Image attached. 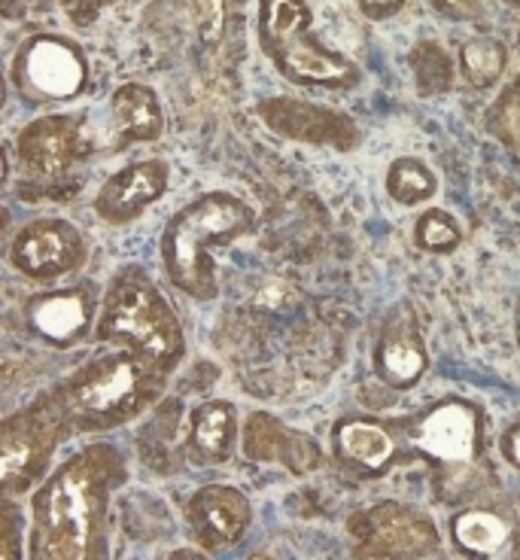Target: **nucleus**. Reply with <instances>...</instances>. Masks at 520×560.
Instances as JSON below:
<instances>
[{
  "mask_svg": "<svg viewBox=\"0 0 520 560\" xmlns=\"http://www.w3.org/2000/svg\"><path fill=\"white\" fill-rule=\"evenodd\" d=\"M338 460L363 472H383L395 457V439L378 420L347 418L335 427Z\"/></svg>",
  "mask_w": 520,
  "mask_h": 560,
  "instance_id": "6ab92c4d",
  "label": "nucleus"
},
{
  "mask_svg": "<svg viewBox=\"0 0 520 560\" xmlns=\"http://www.w3.org/2000/svg\"><path fill=\"white\" fill-rule=\"evenodd\" d=\"M238 442V411L225 399H208L192 411L189 448L198 463H225Z\"/></svg>",
  "mask_w": 520,
  "mask_h": 560,
  "instance_id": "aec40b11",
  "label": "nucleus"
},
{
  "mask_svg": "<svg viewBox=\"0 0 520 560\" xmlns=\"http://www.w3.org/2000/svg\"><path fill=\"white\" fill-rule=\"evenodd\" d=\"M356 7L368 22H387L402 13L409 7V0H356Z\"/></svg>",
  "mask_w": 520,
  "mask_h": 560,
  "instance_id": "c756f323",
  "label": "nucleus"
},
{
  "mask_svg": "<svg viewBox=\"0 0 520 560\" xmlns=\"http://www.w3.org/2000/svg\"><path fill=\"white\" fill-rule=\"evenodd\" d=\"M256 31L265 58L289 83L347 92L363 80L351 58L314 37L308 0H259Z\"/></svg>",
  "mask_w": 520,
  "mask_h": 560,
  "instance_id": "39448f33",
  "label": "nucleus"
},
{
  "mask_svg": "<svg viewBox=\"0 0 520 560\" xmlns=\"http://www.w3.org/2000/svg\"><path fill=\"white\" fill-rule=\"evenodd\" d=\"M506 7H515V10H520V0H503Z\"/></svg>",
  "mask_w": 520,
  "mask_h": 560,
  "instance_id": "72a5a7b5",
  "label": "nucleus"
},
{
  "mask_svg": "<svg viewBox=\"0 0 520 560\" xmlns=\"http://www.w3.org/2000/svg\"><path fill=\"white\" fill-rule=\"evenodd\" d=\"M409 439L441 469H469L484 448V411L469 399H438L411 420Z\"/></svg>",
  "mask_w": 520,
  "mask_h": 560,
  "instance_id": "6e6552de",
  "label": "nucleus"
},
{
  "mask_svg": "<svg viewBox=\"0 0 520 560\" xmlns=\"http://www.w3.org/2000/svg\"><path fill=\"white\" fill-rule=\"evenodd\" d=\"M92 336L134 353L162 378H170L186 357L180 317L141 266H126L113 275Z\"/></svg>",
  "mask_w": 520,
  "mask_h": 560,
  "instance_id": "7ed1b4c3",
  "label": "nucleus"
},
{
  "mask_svg": "<svg viewBox=\"0 0 520 560\" xmlns=\"http://www.w3.org/2000/svg\"><path fill=\"white\" fill-rule=\"evenodd\" d=\"M113 153L134 143H153L165 135V110L150 85L126 83L110 95Z\"/></svg>",
  "mask_w": 520,
  "mask_h": 560,
  "instance_id": "a211bd4d",
  "label": "nucleus"
},
{
  "mask_svg": "<svg viewBox=\"0 0 520 560\" xmlns=\"http://www.w3.org/2000/svg\"><path fill=\"white\" fill-rule=\"evenodd\" d=\"M484 122L493 138L520 153V73L496 95Z\"/></svg>",
  "mask_w": 520,
  "mask_h": 560,
  "instance_id": "a878e982",
  "label": "nucleus"
},
{
  "mask_svg": "<svg viewBox=\"0 0 520 560\" xmlns=\"http://www.w3.org/2000/svg\"><path fill=\"white\" fill-rule=\"evenodd\" d=\"M168 378L155 375L134 353L116 350L73 369L46 393L71 433L116 430L143 415L165 393Z\"/></svg>",
  "mask_w": 520,
  "mask_h": 560,
  "instance_id": "20e7f679",
  "label": "nucleus"
},
{
  "mask_svg": "<svg viewBox=\"0 0 520 560\" xmlns=\"http://www.w3.org/2000/svg\"><path fill=\"white\" fill-rule=\"evenodd\" d=\"M192 22L204 43L223 40L225 0H192Z\"/></svg>",
  "mask_w": 520,
  "mask_h": 560,
  "instance_id": "bb28decb",
  "label": "nucleus"
},
{
  "mask_svg": "<svg viewBox=\"0 0 520 560\" xmlns=\"http://www.w3.org/2000/svg\"><path fill=\"white\" fill-rule=\"evenodd\" d=\"M126 478L113 445H88L52 469L31 500L28 560H107L110 497Z\"/></svg>",
  "mask_w": 520,
  "mask_h": 560,
  "instance_id": "f257e3e1",
  "label": "nucleus"
},
{
  "mask_svg": "<svg viewBox=\"0 0 520 560\" xmlns=\"http://www.w3.org/2000/svg\"><path fill=\"white\" fill-rule=\"evenodd\" d=\"M351 536L356 555L368 560H423L441 546L433 521L402 503H378L356 512Z\"/></svg>",
  "mask_w": 520,
  "mask_h": 560,
  "instance_id": "1a4fd4ad",
  "label": "nucleus"
},
{
  "mask_svg": "<svg viewBox=\"0 0 520 560\" xmlns=\"http://www.w3.org/2000/svg\"><path fill=\"white\" fill-rule=\"evenodd\" d=\"M409 65L414 73V85L423 98L445 95L453 85V61H450L448 49L433 37H423L411 46Z\"/></svg>",
  "mask_w": 520,
  "mask_h": 560,
  "instance_id": "b1692460",
  "label": "nucleus"
},
{
  "mask_svg": "<svg viewBox=\"0 0 520 560\" xmlns=\"http://www.w3.org/2000/svg\"><path fill=\"white\" fill-rule=\"evenodd\" d=\"M453 539L457 546L475 555V558H493L508 546L511 527L503 515H496L491 509H465L453 518Z\"/></svg>",
  "mask_w": 520,
  "mask_h": 560,
  "instance_id": "412c9836",
  "label": "nucleus"
},
{
  "mask_svg": "<svg viewBox=\"0 0 520 560\" xmlns=\"http://www.w3.org/2000/svg\"><path fill=\"white\" fill-rule=\"evenodd\" d=\"M170 186V162L168 159H138L126 168H119L116 174L107 177V183L98 189L95 196V213L104 223L110 225H128L134 223L138 217H143V210L155 205L158 198L168 192Z\"/></svg>",
  "mask_w": 520,
  "mask_h": 560,
  "instance_id": "2eb2a0df",
  "label": "nucleus"
},
{
  "mask_svg": "<svg viewBox=\"0 0 520 560\" xmlns=\"http://www.w3.org/2000/svg\"><path fill=\"white\" fill-rule=\"evenodd\" d=\"M85 241L80 229L61 217H40L25 223L10 241L7 259L22 278L52 283L85 266Z\"/></svg>",
  "mask_w": 520,
  "mask_h": 560,
  "instance_id": "9b49d317",
  "label": "nucleus"
},
{
  "mask_svg": "<svg viewBox=\"0 0 520 560\" xmlns=\"http://www.w3.org/2000/svg\"><path fill=\"white\" fill-rule=\"evenodd\" d=\"M503 454L515 469H520V423L508 427L506 435H503Z\"/></svg>",
  "mask_w": 520,
  "mask_h": 560,
  "instance_id": "2f4dec72",
  "label": "nucleus"
},
{
  "mask_svg": "<svg viewBox=\"0 0 520 560\" xmlns=\"http://www.w3.org/2000/svg\"><path fill=\"white\" fill-rule=\"evenodd\" d=\"M414 244L423 253H453L463 244V229L448 210L426 208L414 223Z\"/></svg>",
  "mask_w": 520,
  "mask_h": 560,
  "instance_id": "393cba45",
  "label": "nucleus"
},
{
  "mask_svg": "<svg viewBox=\"0 0 520 560\" xmlns=\"http://www.w3.org/2000/svg\"><path fill=\"white\" fill-rule=\"evenodd\" d=\"M508 65L506 43L496 37H472L460 46V73L472 89H491L503 80Z\"/></svg>",
  "mask_w": 520,
  "mask_h": 560,
  "instance_id": "5701e85b",
  "label": "nucleus"
},
{
  "mask_svg": "<svg viewBox=\"0 0 520 560\" xmlns=\"http://www.w3.org/2000/svg\"><path fill=\"white\" fill-rule=\"evenodd\" d=\"M387 196L402 208L426 205L438 192V174L417 155H399L387 168Z\"/></svg>",
  "mask_w": 520,
  "mask_h": 560,
  "instance_id": "4be33fe9",
  "label": "nucleus"
},
{
  "mask_svg": "<svg viewBox=\"0 0 520 560\" xmlns=\"http://www.w3.org/2000/svg\"><path fill=\"white\" fill-rule=\"evenodd\" d=\"M256 229V213L232 192H204L177 210L162 232V266L168 280L196 302L220 295L213 247H228Z\"/></svg>",
  "mask_w": 520,
  "mask_h": 560,
  "instance_id": "f03ea898",
  "label": "nucleus"
},
{
  "mask_svg": "<svg viewBox=\"0 0 520 560\" xmlns=\"http://www.w3.org/2000/svg\"><path fill=\"white\" fill-rule=\"evenodd\" d=\"M10 80L28 104H64L85 92L88 58L61 34H34L19 46Z\"/></svg>",
  "mask_w": 520,
  "mask_h": 560,
  "instance_id": "0eeeda50",
  "label": "nucleus"
},
{
  "mask_svg": "<svg viewBox=\"0 0 520 560\" xmlns=\"http://www.w3.org/2000/svg\"><path fill=\"white\" fill-rule=\"evenodd\" d=\"M256 110L274 135L286 140H298V143H310V147H332L341 153H351L363 140L356 119L338 107L277 95V98L262 101Z\"/></svg>",
  "mask_w": 520,
  "mask_h": 560,
  "instance_id": "f8f14e48",
  "label": "nucleus"
},
{
  "mask_svg": "<svg viewBox=\"0 0 520 560\" xmlns=\"http://www.w3.org/2000/svg\"><path fill=\"white\" fill-rule=\"evenodd\" d=\"M250 503L238 488L228 485H208L186 505V521H189V533L196 539V546L204 551H223V548L235 546L240 536L250 527Z\"/></svg>",
  "mask_w": 520,
  "mask_h": 560,
  "instance_id": "dca6fc26",
  "label": "nucleus"
},
{
  "mask_svg": "<svg viewBox=\"0 0 520 560\" xmlns=\"http://www.w3.org/2000/svg\"><path fill=\"white\" fill-rule=\"evenodd\" d=\"M98 299L88 283L61 287L49 293L34 295L25 305V326L49 348L68 350L95 332L98 320Z\"/></svg>",
  "mask_w": 520,
  "mask_h": 560,
  "instance_id": "ddd939ff",
  "label": "nucleus"
},
{
  "mask_svg": "<svg viewBox=\"0 0 520 560\" xmlns=\"http://www.w3.org/2000/svg\"><path fill=\"white\" fill-rule=\"evenodd\" d=\"M518 49H520V37H518Z\"/></svg>",
  "mask_w": 520,
  "mask_h": 560,
  "instance_id": "c9c22d12",
  "label": "nucleus"
},
{
  "mask_svg": "<svg viewBox=\"0 0 520 560\" xmlns=\"http://www.w3.org/2000/svg\"><path fill=\"white\" fill-rule=\"evenodd\" d=\"M19 509L7 497L3 509H0V560H25L22 548H19Z\"/></svg>",
  "mask_w": 520,
  "mask_h": 560,
  "instance_id": "cd10ccee",
  "label": "nucleus"
},
{
  "mask_svg": "<svg viewBox=\"0 0 520 560\" xmlns=\"http://www.w3.org/2000/svg\"><path fill=\"white\" fill-rule=\"evenodd\" d=\"M240 445H244V454L250 460L283 463L286 469H293L298 476L317 469L323 460L320 445L310 435L283 427L281 420L274 415H265V411H253L247 418L244 433H240Z\"/></svg>",
  "mask_w": 520,
  "mask_h": 560,
  "instance_id": "f3484780",
  "label": "nucleus"
},
{
  "mask_svg": "<svg viewBox=\"0 0 520 560\" xmlns=\"http://www.w3.org/2000/svg\"><path fill=\"white\" fill-rule=\"evenodd\" d=\"M174 560H204V558H201L198 551H177V555H174Z\"/></svg>",
  "mask_w": 520,
  "mask_h": 560,
  "instance_id": "473e14b6",
  "label": "nucleus"
},
{
  "mask_svg": "<svg viewBox=\"0 0 520 560\" xmlns=\"http://www.w3.org/2000/svg\"><path fill=\"white\" fill-rule=\"evenodd\" d=\"M113 0H64V10L73 25H92L98 13Z\"/></svg>",
  "mask_w": 520,
  "mask_h": 560,
  "instance_id": "7c9ffc66",
  "label": "nucleus"
},
{
  "mask_svg": "<svg viewBox=\"0 0 520 560\" xmlns=\"http://www.w3.org/2000/svg\"><path fill=\"white\" fill-rule=\"evenodd\" d=\"M71 433V427L58 415L49 396L43 393L28 408H19L0 423V481L3 497L13 500L15 493L40 481L46 476L49 457L56 454L61 439Z\"/></svg>",
  "mask_w": 520,
  "mask_h": 560,
  "instance_id": "423d86ee",
  "label": "nucleus"
},
{
  "mask_svg": "<svg viewBox=\"0 0 520 560\" xmlns=\"http://www.w3.org/2000/svg\"><path fill=\"white\" fill-rule=\"evenodd\" d=\"M253 560H271V558H253Z\"/></svg>",
  "mask_w": 520,
  "mask_h": 560,
  "instance_id": "f704fd0d",
  "label": "nucleus"
},
{
  "mask_svg": "<svg viewBox=\"0 0 520 560\" xmlns=\"http://www.w3.org/2000/svg\"><path fill=\"white\" fill-rule=\"evenodd\" d=\"M371 369L390 390H411L429 369V353L423 345L421 323L409 305H399L383 320L371 350Z\"/></svg>",
  "mask_w": 520,
  "mask_h": 560,
  "instance_id": "4468645a",
  "label": "nucleus"
},
{
  "mask_svg": "<svg viewBox=\"0 0 520 560\" xmlns=\"http://www.w3.org/2000/svg\"><path fill=\"white\" fill-rule=\"evenodd\" d=\"M83 113H43L19 131V162L37 180H61L95 153Z\"/></svg>",
  "mask_w": 520,
  "mask_h": 560,
  "instance_id": "9d476101",
  "label": "nucleus"
},
{
  "mask_svg": "<svg viewBox=\"0 0 520 560\" xmlns=\"http://www.w3.org/2000/svg\"><path fill=\"white\" fill-rule=\"evenodd\" d=\"M429 7L438 15H445L450 22H469V19H478L484 3L481 0H429Z\"/></svg>",
  "mask_w": 520,
  "mask_h": 560,
  "instance_id": "c85d7f7f",
  "label": "nucleus"
}]
</instances>
